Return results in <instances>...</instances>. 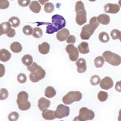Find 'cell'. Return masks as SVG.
<instances>
[{
	"label": "cell",
	"instance_id": "cell-1",
	"mask_svg": "<svg viewBox=\"0 0 121 121\" xmlns=\"http://www.w3.org/2000/svg\"><path fill=\"white\" fill-rule=\"evenodd\" d=\"M47 24L46 33L52 34L64 28V26H66V20L61 15H54L52 17V23Z\"/></svg>",
	"mask_w": 121,
	"mask_h": 121
},
{
	"label": "cell",
	"instance_id": "cell-2",
	"mask_svg": "<svg viewBox=\"0 0 121 121\" xmlns=\"http://www.w3.org/2000/svg\"><path fill=\"white\" fill-rule=\"evenodd\" d=\"M27 69L30 72L29 78L33 83H37L43 79L46 75L45 70L36 62H33L30 66H27Z\"/></svg>",
	"mask_w": 121,
	"mask_h": 121
},
{
	"label": "cell",
	"instance_id": "cell-3",
	"mask_svg": "<svg viewBox=\"0 0 121 121\" xmlns=\"http://www.w3.org/2000/svg\"><path fill=\"white\" fill-rule=\"evenodd\" d=\"M99 23L97 20V17H92L90 20L88 24L85 25L81 29L80 37L83 40H88L95 32V30L99 26Z\"/></svg>",
	"mask_w": 121,
	"mask_h": 121
},
{
	"label": "cell",
	"instance_id": "cell-4",
	"mask_svg": "<svg viewBox=\"0 0 121 121\" xmlns=\"http://www.w3.org/2000/svg\"><path fill=\"white\" fill-rule=\"evenodd\" d=\"M75 11L76 22L78 25L81 26L86 23V11L85 9L84 3L81 1H78L76 3Z\"/></svg>",
	"mask_w": 121,
	"mask_h": 121
},
{
	"label": "cell",
	"instance_id": "cell-5",
	"mask_svg": "<svg viewBox=\"0 0 121 121\" xmlns=\"http://www.w3.org/2000/svg\"><path fill=\"white\" fill-rule=\"evenodd\" d=\"M17 104L20 110L25 111L31 107V104L28 101V94L26 91H22L17 95Z\"/></svg>",
	"mask_w": 121,
	"mask_h": 121
},
{
	"label": "cell",
	"instance_id": "cell-6",
	"mask_svg": "<svg viewBox=\"0 0 121 121\" xmlns=\"http://www.w3.org/2000/svg\"><path fill=\"white\" fill-rule=\"evenodd\" d=\"M102 57L105 61L111 64L112 66H118L121 64V57L111 51H105L102 54Z\"/></svg>",
	"mask_w": 121,
	"mask_h": 121
},
{
	"label": "cell",
	"instance_id": "cell-7",
	"mask_svg": "<svg viewBox=\"0 0 121 121\" xmlns=\"http://www.w3.org/2000/svg\"><path fill=\"white\" fill-rule=\"evenodd\" d=\"M82 93L78 91H71L62 98V102L65 105H71L74 102H79L82 99Z\"/></svg>",
	"mask_w": 121,
	"mask_h": 121
},
{
	"label": "cell",
	"instance_id": "cell-8",
	"mask_svg": "<svg viewBox=\"0 0 121 121\" xmlns=\"http://www.w3.org/2000/svg\"><path fill=\"white\" fill-rule=\"evenodd\" d=\"M95 118V113L93 110L86 107L81 108L79 110V115L74 119V121H91Z\"/></svg>",
	"mask_w": 121,
	"mask_h": 121
},
{
	"label": "cell",
	"instance_id": "cell-9",
	"mask_svg": "<svg viewBox=\"0 0 121 121\" xmlns=\"http://www.w3.org/2000/svg\"><path fill=\"white\" fill-rule=\"evenodd\" d=\"M70 113V108L66 106L65 104H59L54 111L55 117L57 119H62L69 116Z\"/></svg>",
	"mask_w": 121,
	"mask_h": 121
},
{
	"label": "cell",
	"instance_id": "cell-10",
	"mask_svg": "<svg viewBox=\"0 0 121 121\" xmlns=\"http://www.w3.org/2000/svg\"><path fill=\"white\" fill-rule=\"evenodd\" d=\"M66 51L69 55V58L73 62H76L79 57V51L73 44H68L66 46Z\"/></svg>",
	"mask_w": 121,
	"mask_h": 121
},
{
	"label": "cell",
	"instance_id": "cell-11",
	"mask_svg": "<svg viewBox=\"0 0 121 121\" xmlns=\"http://www.w3.org/2000/svg\"><path fill=\"white\" fill-rule=\"evenodd\" d=\"M113 86V81L111 78L106 76L101 79L100 83V88L105 90H108L112 88Z\"/></svg>",
	"mask_w": 121,
	"mask_h": 121
},
{
	"label": "cell",
	"instance_id": "cell-12",
	"mask_svg": "<svg viewBox=\"0 0 121 121\" xmlns=\"http://www.w3.org/2000/svg\"><path fill=\"white\" fill-rule=\"evenodd\" d=\"M119 4L115 3H107L104 6V11L106 13L115 14L120 11Z\"/></svg>",
	"mask_w": 121,
	"mask_h": 121
},
{
	"label": "cell",
	"instance_id": "cell-13",
	"mask_svg": "<svg viewBox=\"0 0 121 121\" xmlns=\"http://www.w3.org/2000/svg\"><path fill=\"white\" fill-rule=\"evenodd\" d=\"M70 35L69 31L67 28H62L57 32L56 34L57 39L59 42H64L67 40Z\"/></svg>",
	"mask_w": 121,
	"mask_h": 121
},
{
	"label": "cell",
	"instance_id": "cell-14",
	"mask_svg": "<svg viewBox=\"0 0 121 121\" xmlns=\"http://www.w3.org/2000/svg\"><path fill=\"white\" fill-rule=\"evenodd\" d=\"M76 65L77 66V71L79 73H84L87 69L86 62L84 58L78 59L76 62Z\"/></svg>",
	"mask_w": 121,
	"mask_h": 121
},
{
	"label": "cell",
	"instance_id": "cell-15",
	"mask_svg": "<svg viewBox=\"0 0 121 121\" xmlns=\"http://www.w3.org/2000/svg\"><path fill=\"white\" fill-rule=\"evenodd\" d=\"M51 105V102L48 99L45 98H40L38 101V107L41 111H43V110L47 109Z\"/></svg>",
	"mask_w": 121,
	"mask_h": 121
},
{
	"label": "cell",
	"instance_id": "cell-16",
	"mask_svg": "<svg viewBox=\"0 0 121 121\" xmlns=\"http://www.w3.org/2000/svg\"><path fill=\"white\" fill-rule=\"evenodd\" d=\"M11 54L9 51L5 49L0 50V60L2 62H7L11 59Z\"/></svg>",
	"mask_w": 121,
	"mask_h": 121
},
{
	"label": "cell",
	"instance_id": "cell-17",
	"mask_svg": "<svg viewBox=\"0 0 121 121\" xmlns=\"http://www.w3.org/2000/svg\"><path fill=\"white\" fill-rule=\"evenodd\" d=\"M78 49L82 54H86L90 52L89 44L86 42H82L78 46Z\"/></svg>",
	"mask_w": 121,
	"mask_h": 121
},
{
	"label": "cell",
	"instance_id": "cell-18",
	"mask_svg": "<svg viewBox=\"0 0 121 121\" xmlns=\"http://www.w3.org/2000/svg\"><path fill=\"white\" fill-rule=\"evenodd\" d=\"M29 8L34 13H39L41 10V4L37 1H32L29 4Z\"/></svg>",
	"mask_w": 121,
	"mask_h": 121
},
{
	"label": "cell",
	"instance_id": "cell-19",
	"mask_svg": "<svg viewBox=\"0 0 121 121\" xmlns=\"http://www.w3.org/2000/svg\"><path fill=\"white\" fill-rule=\"evenodd\" d=\"M42 115L43 119L45 120H54V119H56L54 110H51L48 109L43 110L42 113Z\"/></svg>",
	"mask_w": 121,
	"mask_h": 121
},
{
	"label": "cell",
	"instance_id": "cell-20",
	"mask_svg": "<svg viewBox=\"0 0 121 121\" xmlns=\"http://www.w3.org/2000/svg\"><path fill=\"white\" fill-rule=\"evenodd\" d=\"M38 49H39V52L42 54H47L50 51V45L47 42H43L41 44L39 45Z\"/></svg>",
	"mask_w": 121,
	"mask_h": 121
},
{
	"label": "cell",
	"instance_id": "cell-21",
	"mask_svg": "<svg viewBox=\"0 0 121 121\" xmlns=\"http://www.w3.org/2000/svg\"><path fill=\"white\" fill-rule=\"evenodd\" d=\"M97 20L100 24L107 25L109 24L110 22V18L107 14H101V15H98V17H97Z\"/></svg>",
	"mask_w": 121,
	"mask_h": 121
},
{
	"label": "cell",
	"instance_id": "cell-22",
	"mask_svg": "<svg viewBox=\"0 0 121 121\" xmlns=\"http://www.w3.org/2000/svg\"><path fill=\"white\" fill-rule=\"evenodd\" d=\"M11 28V24L9 22H3L0 24V36L6 34L8 31Z\"/></svg>",
	"mask_w": 121,
	"mask_h": 121
},
{
	"label": "cell",
	"instance_id": "cell-23",
	"mask_svg": "<svg viewBox=\"0 0 121 121\" xmlns=\"http://www.w3.org/2000/svg\"><path fill=\"white\" fill-rule=\"evenodd\" d=\"M44 94H45V97H47L48 98H52L56 96V90H55L54 87L49 86H47L45 88Z\"/></svg>",
	"mask_w": 121,
	"mask_h": 121
},
{
	"label": "cell",
	"instance_id": "cell-24",
	"mask_svg": "<svg viewBox=\"0 0 121 121\" xmlns=\"http://www.w3.org/2000/svg\"><path fill=\"white\" fill-rule=\"evenodd\" d=\"M11 51L14 53H19L22 51V45L18 42H14L10 45Z\"/></svg>",
	"mask_w": 121,
	"mask_h": 121
},
{
	"label": "cell",
	"instance_id": "cell-25",
	"mask_svg": "<svg viewBox=\"0 0 121 121\" xmlns=\"http://www.w3.org/2000/svg\"><path fill=\"white\" fill-rule=\"evenodd\" d=\"M22 62L26 67L29 66L33 63V57L32 56L29 54L24 55L22 58Z\"/></svg>",
	"mask_w": 121,
	"mask_h": 121
},
{
	"label": "cell",
	"instance_id": "cell-26",
	"mask_svg": "<svg viewBox=\"0 0 121 121\" xmlns=\"http://www.w3.org/2000/svg\"><path fill=\"white\" fill-rule=\"evenodd\" d=\"M98 39L102 43H107L110 40V37L108 33L105 32H102L99 34Z\"/></svg>",
	"mask_w": 121,
	"mask_h": 121
},
{
	"label": "cell",
	"instance_id": "cell-27",
	"mask_svg": "<svg viewBox=\"0 0 121 121\" xmlns=\"http://www.w3.org/2000/svg\"><path fill=\"white\" fill-rule=\"evenodd\" d=\"M8 22L11 23V26L13 28H17L20 24V20L19 19L18 17H11L9 19Z\"/></svg>",
	"mask_w": 121,
	"mask_h": 121
},
{
	"label": "cell",
	"instance_id": "cell-28",
	"mask_svg": "<svg viewBox=\"0 0 121 121\" xmlns=\"http://www.w3.org/2000/svg\"><path fill=\"white\" fill-rule=\"evenodd\" d=\"M105 60L104 57L102 56H98L94 59V64L95 66L97 68H102L104 66Z\"/></svg>",
	"mask_w": 121,
	"mask_h": 121
},
{
	"label": "cell",
	"instance_id": "cell-29",
	"mask_svg": "<svg viewBox=\"0 0 121 121\" xmlns=\"http://www.w3.org/2000/svg\"><path fill=\"white\" fill-rule=\"evenodd\" d=\"M42 35H43V32H42V30L40 28H39V27H35L33 29L32 35H33L34 37L39 39V38L42 37Z\"/></svg>",
	"mask_w": 121,
	"mask_h": 121
},
{
	"label": "cell",
	"instance_id": "cell-30",
	"mask_svg": "<svg viewBox=\"0 0 121 121\" xmlns=\"http://www.w3.org/2000/svg\"><path fill=\"white\" fill-rule=\"evenodd\" d=\"M54 5L52 3H47L44 4V11L47 13H51L54 11Z\"/></svg>",
	"mask_w": 121,
	"mask_h": 121
},
{
	"label": "cell",
	"instance_id": "cell-31",
	"mask_svg": "<svg viewBox=\"0 0 121 121\" xmlns=\"http://www.w3.org/2000/svg\"><path fill=\"white\" fill-rule=\"evenodd\" d=\"M108 93L106 91H100V92L98 93V99L99 101L102 102H105L108 98Z\"/></svg>",
	"mask_w": 121,
	"mask_h": 121
},
{
	"label": "cell",
	"instance_id": "cell-32",
	"mask_svg": "<svg viewBox=\"0 0 121 121\" xmlns=\"http://www.w3.org/2000/svg\"><path fill=\"white\" fill-rule=\"evenodd\" d=\"M101 79L98 75H93L90 78V83L93 86H96L100 84Z\"/></svg>",
	"mask_w": 121,
	"mask_h": 121
},
{
	"label": "cell",
	"instance_id": "cell-33",
	"mask_svg": "<svg viewBox=\"0 0 121 121\" xmlns=\"http://www.w3.org/2000/svg\"><path fill=\"white\" fill-rule=\"evenodd\" d=\"M33 29L30 25H25L23 27V33L25 35H31L33 34Z\"/></svg>",
	"mask_w": 121,
	"mask_h": 121
},
{
	"label": "cell",
	"instance_id": "cell-34",
	"mask_svg": "<svg viewBox=\"0 0 121 121\" xmlns=\"http://www.w3.org/2000/svg\"><path fill=\"white\" fill-rule=\"evenodd\" d=\"M9 95V92L7 89L2 88L0 91V100H4L7 99Z\"/></svg>",
	"mask_w": 121,
	"mask_h": 121
},
{
	"label": "cell",
	"instance_id": "cell-35",
	"mask_svg": "<svg viewBox=\"0 0 121 121\" xmlns=\"http://www.w3.org/2000/svg\"><path fill=\"white\" fill-rule=\"evenodd\" d=\"M8 120L10 121H16L19 118V113L17 112H12L8 115Z\"/></svg>",
	"mask_w": 121,
	"mask_h": 121
},
{
	"label": "cell",
	"instance_id": "cell-36",
	"mask_svg": "<svg viewBox=\"0 0 121 121\" xmlns=\"http://www.w3.org/2000/svg\"><path fill=\"white\" fill-rule=\"evenodd\" d=\"M120 35H121V32L118 29H113L110 32V35L113 40H117L119 39Z\"/></svg>",
	"mask_w": 121,
	"mask_h": 121
},
{
	"label": "cell",
	"instance_id": "cell-37",
	"mask_svg": "<svg viewBox=\"0 0 121 121\" xmlns=\"http://www.w3.org/2000/svg\"><path fill=\"white\" fill-rule=\"evenodd\" d=\"M9 6L8 0H0V9H6Z\"/></svg>",
	"mask_w": 121,
	"mask_h": 121
},
{
	"label": "cell",
	"instance_id": "cell-38",
	"mask_svg": "<svg viewBox=\"0 0 121 121\" xmlns=\"http://www.w3.org/2000/svg\"><path fill=\"white\" fill-rule=\"evenodd\" d=\"M17 81L20 83H25L26 81V76L23 73H20L17 76Z\"/></svg>",
	"mask_w": 121,
	"mask_h": 121
},
{
	"label": "cell",
	"instance_id": "cell-39",
	"mask_svg": "<svg viewBox=\"0 0 121 121\" xmlns=\"http://www.w3.org/2000/svg\"><path fill=\"white\" fill-rule=\"evenodd\" d=\"M30 2V0H18V3L22 7H26L29 6Z\"/></svg>",
	"mask_w": 121,
	"mask_h": 121
},
{
	"label": "cell",
	"instance_id": "cell-40",
	"mask_svg": "<svg viewBox=\"0 0 121 121\" xmlns=\"http://www.w3.org/2000/svg\"><path fill=\"white\" fill-rule=\"evenodd\" d=\"M66 42L68 44H73L76 42V37L75 36L73 35H71L68 37V38L66 40Z\"/></svg>",
	"mask_w": 121,
	"mask_h": 121
},
{
	"label": "cell",
	"instance_id": "cell-41",
	"mask_svg": "<svg viewBox=\"0 0 121 121\" xmlns=\"http://www.w3.org/2000/svg\"><path fill=\"white\" fill-rule=\"evenodd\" d=\"M6 34V35H7L8 37L13 38L14 37L15 35H16V32H15V30H14L13 28H11L8 31V32Z\"/></svg>",
	"mask_w": 121,
	"mask_h": 121
},
{
	"label": "cell",
	"instance_id": "cell-42",
	"mask_svg": "<svg viewBox=\"0 0 121 121\" xmlns=\"http://www.w3.org/2000/svg\"><path fill=\"white\" fill-rule=\"evenodd\" d=\"M5 74V67L3 64H0V78L3 77Z\"/></svg>",
	"mask_w": 121,
	"mask_h": 121
},
{
	"label": "cell",
	"instance_id": "cell-43",
	"mask_svg": "<svg viewBox=\"0 0 121 121\" xmlns=\"http://www.w3.org/2000/svg\"><path fill=\"white\" fill-rule=\"evenodd\" d=\"M115 90L118 92H121V80L116 83L115 86Z\"/></svg>",
	"mask_w": 121,
	"mask_h": 121
},
{
	"label": "cell",
	"instance_id": "cell-44",
	"mask_svg": "<svg viewBox=\"0 0 121 121\" xmlns=\"http://www.w3.org/2000/svg\"><path fill=\"white\" fill-rule=\"evenodd\" d=\"M49 1V0H39L38 1L39 2L40 4L41 5H44V4H45V3H47Z\"/></svg>",
	"mask_w": 121,
	"mask_h": 121
},
{
	"label": "cell",
	"instance_id": "cell-45",
	"mask_svg": "<svg viewBox=\"0 0 121 121\" xmlns=\"http://www.w3.org/2000/svg\"><path fill=\"white\" fill-rule=\"evenodd\" d=\"M118 121H121V109L119 110V116H118Z\"/></svg>",
	"mask_w": 121,
	"mask_h": 121
},
{
	"label": "cell",
	"instance_id": "cell-46",
	"mask_svg": "<svg viewBox=\"0 0 121 121\" xmlns=\"http://www.w3.org/2000/svg\"><path fill=\"white\" fill-rule=\"evenodd\" d=\"M119 4L120 6V7L121 8V0H119Z\"/></svg>",
	"mask_w": 121,
	"mask_h": 121
},
{
	"label": "cell",
	"instance_id": "cell-47",
	"mask_svg": "<svg viewBox=\"0 0 121 121\" xmlns=\"http://www.w3.org/2000/svg\"><path fill=\"white\" fill-rule=\"evenodd\" d=\"M119 40H120V42H121V35H120V37H119Z\"/></svg>",
	"mask_w": 121,
	"mask_h": 121
},
{
	"label": "cell",
	"instance_id": "cell-48",
	"mask_svg": "<svg viewBox=\"0 0 121 121\" xmlns=\"http://www.w3.org/2000/svg\"><path fill=\"white\" fill-rule=\"evenodd\" d=\"M88 1L90 2H94V1H95L96 0H88Z\"/></svg>",
	"mask_w": 121,
	"mask_h": 121
},
{
	"label": "cell",
	"instance_id": "cell-49",
	"mask_svg": "<svg viewBox=\"0 0 121 121\" xmlns=\"http://www.w3.org/2000/svg\"><path fill=\"white\" fill-rule=\"evenodd\" d=\"M11 1H13V0H11Z\"/></svg>",
	"mask_w": 121,
	"mask_h": 121
},
{
	"label": "cell",
	"instance_id": "cell-50",
	"mask_svg": "<svg viewBox=\"0 0 121 121\" xmlns=\"http://www.w3.org/2000/svg\"><path fill=\"white\" fill-rule=\"evenodd\" d=\"M0 91H1V90H0Z\"/></svg>",
	"mask_w": 121,
	"mask_h": 121
}]
</instances>
